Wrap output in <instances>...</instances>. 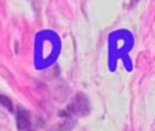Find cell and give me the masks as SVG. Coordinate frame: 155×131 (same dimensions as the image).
<instances>
[{
	"label": "cell",
	"mask_w": 155,
	"mask_h": 131,
	"mask_svg": "<svg viewBox=\"0 0 155 131\" xmlns=\"http://www.w3.org/2000/svg\"><path fill=\"white\" fill-rule=\"evenodd\" d=\"M60 51V41L53 32H42L37 36L35 63L37 67H46L56 59Z\"/></svg>",
	"instance_id": "cell-1"
},
{
	"label": "cell",
	"mask_w": 155,
	"mask_h": 131,
	"mask_svg": "<svg viewBox=\"0 0 155 131\" xmlns=\"http://www.w3.org/2000/svg\"><path fill=\"white\" fill-rule=\"evenodd\" d=\"M90 112V101L87 96L83 93H78L68 104L67 111L61 112V115H72V116H84Z\"/></svg>",
	"instance_id": "cell-2"
},
{
	"label": "cell",
	"mask_w": 155,
	"mask_h": 131,
	"mask_svg": "<svg viewBox=\"0 0 155 131\" xmlns=\"http://www.w3.org/2000/svg\"><path fill=\"white\" fill-rule=\"evenodd\" d=\"M16 127L19 130H29L31 127V116H30L29 111L25 108H19L18 113H16Z\"/></svg>",
	"instance_id": "cell-3"
},
{
	"label": "cell",
	"mask_w": 155,
	"mask_h": 131,
	"mask_svg": "<svg viewBox=\"0 0 155 131\" xmlns=\"http://www.w3.org/2000/svg\"><path fill=\"white\" fill-rule=\"evenodd\" d=\"M0 104H2L4 108H7L10 112L14 111V105H12V102H11V100L8 98V97L3 96V94H0Z\"/></svg>",
	"instance_id": "cell-4"
},
{
	"label": "cell",
	"mask_w": 155,
	"mask_h": 131,
	"mask_svg": "<svg viewBox=\"0 0 155 131\" xmlns=\"http://www.w3.org/2000/svg\"><path fill=\"white\" fill-rule=\"evenodd\" d=\"M31 3H33V7H34V10L38 12V10H40V7H41V3H42V0H31Z\"/></svg>",
	"instance_id": "cell-5"
}]
</instances>
